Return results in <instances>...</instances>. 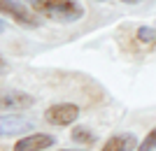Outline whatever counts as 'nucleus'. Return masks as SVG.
Listing matches in <instances>:
<instances>
[{"label":"nucleus","mask_w":156,"mask_h":151,"mask_svg":"<svg viewBox=\"0 0 156 151\" xmlns=\"http://www.w3.org/2000/svg\"><path fill=\"white\" fill-rule=\"evenodd\" d=\"M2 30H5V23H2V21H0V33H2Z\"/></svg>","instance_id":"ddd939ff"},{"label":"nucleus","mask_w":156,"mask_h":151,"mask_svg":"<svg viewBox=\"0 0 156 151\" xmlns=\"http://www.w3.org/2000/svg\"><path fill=\"white\" fill-rule=\"evenodd\" d=\"M70 137L75 139V142H82V144H93V142H96V135H93L91 130H86V128H75V130L70 132Z\"/></svg>","instance_id":"6e6552de"},{"label":"nucleus","mask_w":156,"mask_h":151,"mask_svg":"<svg viewBox=\"0 0 156 151\" xmlns=\"http://www.w3.org/2000/svg\"><path fill=\"white\" fill-rule=\"evenodd\" d=\"M35 105V98L23 91H9V88H0V109H9V112H19L28 109Z\"/></svg>","instance_id":"39448f33"},{"label":"nucleus","mask_w":156,"mask_h":151,"mask_svg":"<svg viewBox=\"0 0 156 151\" xmlns=\"http://www.w3.org/2000/svg\"><path fill=\"white\" fill-rule=\"evenodd\" d=\"M79 116V107L72 102H56L44 112V118L51 125H70Z\"/></svg>","instance_id":"7ed1b4c3"},{"label":"nucleus","mask_w":156,"mask_h":151,"mask_svg":"<svg viewBox=\"0 0 156 151\" xmlns=\"http://www.w3.org/2000/svg\"><path fill=\"white\" fill-rule=\"evenodd\" d=\"M61 151H82V149H61Z\"/></svg>","instance_id":"4468645a"},{"label":"nucleus","mask_w":156,"mask_h":151,"mask_svg":"<svg viewBox=\"0 0 156 151\" xmlns=\"http://www.w3.org/2000/svg\"><path fill=\"white\" fill-rule=\"evenodd\" d=\"M35 128L28 116H21V114H5L0 116V137H12V135H19V132H30Z\"/></svg>","instance_id":"20e7f679"},{"label":"nucleus","mask_w":156,"mask_h":151,"mask_svg":"<svg viewBox=\"0 0 156 151\" xmlns=\"http://www.w3.org/2000/svg\"><path fill=\"white\" fill-rule=\"evenodd\" d=\"M156 149V128L151 132H147V137L137 144V151H154Z\"/></svg>","instance_id":"9d476101"},{"label":"nucleus","mask_w":156,"mask_h":151,"mask_svg":"<svg viewBox=\"0 0 156 151\" xmlns=\"http://www.w3.org/2000/svg\"><path fill=\"white\" fill-rule=\"evenodd\" d=\"M7 70H9V65H7V60L2 58V56H0V74H5Z\"/></svg>","instance_id":"9b49d317"},{"label":"nucleus","mask_w":156,"mask_h":151,"mask_svg":"<svg viewBox=\"0 0 156 151\" xmlns=\"http://www.w3.org/2000/svg\"><path fill=\"white\" fill-rule=\"evenodd\" d=\"M137 42L140 44H156V30L147 28V26L137 28Z\"/></svg>","instance_id":"1a4fd4ad"},{"label":"nucleus","mask_w":156,"mask_h":151,"mask_svg":"<svg viewBox=\"0 0 156 151\" xmlns=\"http://www.w3.org/2000/svg\"><path fill=\"white\" fill-rule=\"evenodd\" d=\"M56 137L54 135H44V132H35V135H26L14 144V151H44L54 146Z\"/></svg>","instance_id":"423d86ee"},{"label":"nucleus","mask_w":156,"mask_h":151,"mask_svg":"<svg viewBox=\"0 0 156 151\" xmlns=\"http://www.w3.org/2000/svg\"><path fill=\"white\" fill-rule=\"evenodd\" d=\"M0 14L9 16L12 21H16L23 28H37V14L33 12L28 5H23L21 0H0Z\"/></svg>","instance_id":"f03ea898"},{"label":"nucleus","mask_w":156,"mask_h":151,"mask_svg":"<svg viewBox=\"0 0 156 151\" xmlns=\"http://www.w3.org/2000/svg\"><path fill=\"white\" fill-rule=\"evenodd\" d=\"M26 2L37 16L58 23H75L84 16V7L77 0H26Z\"/></svg>","instance_id":"f257e3e1"},{"label":"nucleus","mask_w":156,"mask_h":151,"mask_svg":"<svg viewBox=\"0 0 156 151\" xmlns=\"http://www.w3.org/2000/svg\"><path fill=\"white\" fill-rule=\"evenodd\" d=\"M103 151H137V137L133 132H119L105 142Z\"/></svg>","instance_id":"0eeeda50"},{"label":"nucleus","mask_w":156,"mask_h":151,"mask_svg":"<svg viewBox=\"0 0 156 151\" xmlns=\"http://www.w3.org/2000/svg\"><path fill=\"white\" fill-rule=\"evenodd\" d=\"M121 2H128V5H135V2H140V0H121Z\"/></svg>","instance_id":"f8f14e48"}]
</instances>
